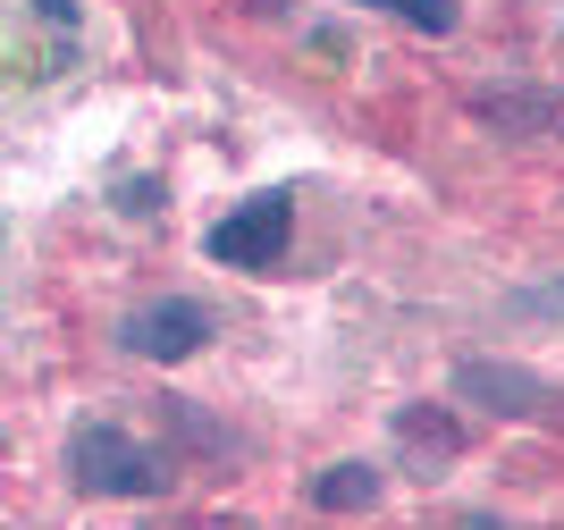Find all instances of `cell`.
I'll list each match as a JSON object with an SVG mask.
<instances>
[{
	"mask_svg": "<svg viewBox=\"0 0 564 530\" xmlns=\"http://www.w3.org/2000/svg\"><path fill=\"white\" fill-rule=\"evenodd\" d=\"M68 472L85 497H161L169 488V463L152 455L143 439H127L118 421H85L68 439Z\"/></svg>",
	"mask_w": 564,
	"mask_h": 530,
	"instance_id": "6da1fadb",
	"label": "cell"
},
{
	"mask_svg": "<svg viewBox=\"0 0 564 530\" xmlns=\"http://www.w3.org/2000/svg\"><path fill=\"white\" fill-rule=\"evenodd\" d=\"M455 396L480 404V413H497V421H547V430H564V379L489 363V354H464V363H455Z\"/></svg>",
	"mask_w": 564,
	"mask_h": 530,
	"instance_id": "7a4b0ae2",
	"label": "cell"
},
{
	"mask_svg": "<svg viewBox=\"0 0 564 530\" xmlns=\"http://www.w3.org/2000/svg\"><path fill=\"white\" fill-rule=\"evenodd\" d=\"M212 261L219 270H270V261H286V245H295V203L286 194H253V203H236L228 219H212Z\"/></svg>",
	"mask_w": 564,
	"mask_h": 530,
	"instance_id": "3957f363",
	"label": "cell"
},
{
	"mask_svg": "<svg viewBox=\"0 0 564 530\" xmlns=\"http://www.w3.org/2000/svg\"><path fill=\"white\" fill-rule=\"evenodd\" d=\"M212 303H194V295H161V303H143V312H127V328H118V346L143 354V363H186V354L212 346Z\"/></svg>",
	"mask_w": 564,
	"mask_h": 530,
	"instance_id": "277c9868",
	"label": "cell"
},
{
	"mask_svg": "<svg viewBox=\"0 0 564 530\" xmlns=\"http://www.w3.org/2000/svg\"><path fill=\"white\" fill-rule=\"evenodd\" d=\"M471 118H489L497 136L514 143H556L564 136V93L556 85H531V76H497V85H471Z\"/></svg>",
	"mask_w": 564,
	"mask_h": 530,
	"instance_id": "5b68a950",
	"label": "cell"
},
{
	"mask_svg": "<svg viewBox=\"0 0 564 530\" xmlns=\"http://www.w3.org/2000/svg\"><path fill=\"white\" fill-rule=\"evenodd\" d=\"M388 430H397V455H404L413 480H447L455 455H464V421H455V404H404Z\"/></svg>",
	"mask_w": 564,
	"mask_h": 530,
	"instance_id": "8992f818",
	"label": "cell"
},
{
	"mask_svg": "<svg viewBox=\"0 0 564 530\" xmlns=\"http://www.w3.org/2000/svg\"><path fill=\"white\" fill-rule=\"evenodd\" d=\"M312 506L321 513H371L379 506V472L371 463H329V472H312Z\"/></svg>",
	"mask_w": 564,
	"mask_h": 530,
	"instance_id": "52a82bcc",
	"label": "cell"
},
{
	"mask_svg": "<svg viewBox=\"0 0 564 530\" xmlns=\"http://www.w3.org/2000/svg\"><path fill=\"white\" fill-rule=\"evenodd\" d=\"M379 9H397V18L422 25V34H455V0H379Z\"/></svg>",
	"mask_w": 564,
	"mask_h": 530,
	"instance_id": "ba28073f",
	"label": "cell"
},
{
	"mask_svg": "<svg viewBox=\"0 0 564 530\" xmlns=\"http://www.w3.org/2000/svg\"><path fill=\"white\" fill-rule=\"evenodd\" d=\"M118 210L152 219V210H161V177H127V185H118Z\"/></svg>",
	"mask_w": 564,
	"mask_h": 530,
	"instance_id": "9c48e42d",
	"label": "cell"
},
{
	"mask_svg": "<svg viewBox=\"0 0 564 530\" xmlns=\"http://www.w3.org/2000/svg\"><path fill=\"white\" fill-rule=\"evenodd\" d=\"M245 9H253V18H286V9H295V0H245Z\"/></svg>",
	"mask_w": 564,
	"mask_h": 530,
	"instance_id": "30bf717a",
	"label": "cell"
},
{
	"mask_svg": "<svg viewBox=\"0 0 564 530\" xmlns=\"http://www.w3.org/2000/svg\"><path fill=\"white\" fill-rule=\"evenodd\" d=\"M540 303H547V312H564V278H556V286H547V295H540Z\"/></svg>",
	"mask_w": 564,
	"mask_h": 530,
	"instance_id": "8fae6325",
	"label": "cell"
}]
</instances>
